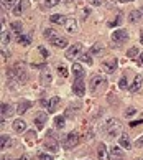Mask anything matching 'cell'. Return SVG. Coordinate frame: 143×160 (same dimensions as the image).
Listing matches in <instances>:
<instances>
[{"mask_svg": "<svg viewBox=\"0 0 143 160\" xmlns=\"http://www.w3.org/2000/svg\"><path fill=\"white\" fill-rule=\"evenodd\" d=\"M45 149H46V150H50V152H53V153H56V152L59 150V144H58V140H56V139L48 137V139L45 140Z\"/></svg>", "mask_w": 143, "mask_h": 160, "instance_id": "obj_11", "label": "cell"}, {"mask_svg": "<svg viewBox=\"0 0 143 160\" xmlns=\"http://www.w3.org/2000/svg\"><path fill=\"white\" fill-rule=\"evenodd\" d=\"M128 38V33L125 28H117L115 32H112V41H117V43H122Z\"/></svg>", "mask_w": 143, "mask_h": 160, "instance_id": "obj_6", "label": "cell"}, {"mask_svg": "<svg viewBox=\"0 0 143 160\" xmlns=\"http://www.w3.org/2000/svg\"><path fill=\"white\" fill-rule=\"evenodd\" d=\"M18 160H30V157H28V155H21Z\"/></svg>", "mask_w": 143, "mask_h": 160, "instance_id": "obj_48", "label": "cell"}, {"mask_svg": "<svg viewBox=\"0 0 143 160\" xmlns=\"http://www.w3.org/2000/svg\"><path fill=\"white\" fill-rule=\"evenodd\" d=\"M89 13H91V8H84V17H86V18L89 17Z\"/></svg>", "mask_w": 143, "mask_h": 160, "instance_id": "obj_45", "label": "cell"}, {"mask_svg": "<svg viewBox=\"0 0 143 160\" xmlns=\"http://www.w3.org/2000/svg\"><path fill=\"white\" fill-rule=\"evenodd\" d=\"M140 43H141V45H143V30H141V32H140Z\"/></svg>", "mask_w": 143, "mask_h": 160, "instance_id": "obj_49", "label": "cell"}, {"mask_svg": "<svg viewBox=\"0 0 143 160\" xmlns=\"http://www.w3.org/2000/svg\"><path fill=\"white\" fill-rule=\"evenodd\" d=\"M50 20H51V23H58V25H64L68 18H66L64 15H61V13H55V15H51V17H50Z\"/></svg>", "mask_w": 143, "mask_h": 160, "instance_id": "obj_22", "label": "cell"}, {"mask_svg": "<svg viewBox=\"0 0 143 160\" xmlns=\"http://www.w3.org/2000/svg\"><path fill=\"white\" fill-rule=\"evenodd\" d=\"M110 158L112 160H123V150L122 147H112L110 149Z\"/></svg>", "mask_w": 143, "mask_h": 160, "instance_id": "obj_16", "label": "cell"}, {"mask_svg": "<svg viewBox=\"0 0 143 160\" xmlns=\"http://www.w3.org/2000/svg\"><path fill=\"white\" fill-rule=\"evenodd\" d=\"M73 92L76 96H84L86 94V82L82 81V78H76V81L73 82Z\"/></svg>", "mask_w": 143, "mask_h": 160, "instance_id": "obj_3", "label": "cell"}, {"mask_svg": "<svg viewBox=\"0 0 143 160\" xmlns=\"http://www.w3.org/2000/svg\"><path fill=\"white\" fill-rule=\"evenodd\" d=\"M13 69H15V74H17V81L21 82V84H25L26 79H28V74H26L25 68H23V66H15Z\"/></svg>", "mask_w": 143, "mask_h": 160, "instance_id": "obj_9", "label": "cell"}, {"mask_svg": "<svg viewBox=\"0 0 143 160\" xmlns=\"http://www.w3.org/2000/svg\"><path fill=\"white\" fill-rule=\"evenodd\" d=\"M13 130H15V132H18V134H23V132H25V130H26L25 121H21V119L13 121Z\"/></svg>", "mask_w": 143, "mask_h": 160, "instance_id": "obj_18", "label": "cell"}, {"mask_svg": "<svg viewBox=\"0 0 143 160\" xmlns=\"http://www.w3.org/2000/svg\"><path fill=\"white\" fill-rule=\"evenodd\" d=\"M127 55H128V58H136V55H140V53H138V48H136V46L130 48V50L127 51Z\"/></svg>", "mask_w": 143, "mask_h": 160, "instance_id": "obj_36", "label": "cell"}, {"mask_svg": "<svg viewBox=\"0 0 143 160\" xmlns=\"http://www.w3.org/2000/svg\"><path fill=\"white\" fill-rule=\"evenodd\" d=\"M40 53H41V55H43L45 58H48V56H50V51H48V50H45V46H40Z\"/></svg>", "mask_w": 143, "mask_h": 160, "instance_id": "obj_41", "label": "cell"}, {"mask_svg": "<svg viewBox=\"0 0 143 160\" xmlns=\"http://www.w3.org/2000/svg\"><path fill=\"white\" fill-rule=\"evenodd\" d=\"M127 86H128L127 76H123V78H120V82H118V88H120V89H127Z\"/></svg>", "mask_w": 143, "mask_h": 160, "instance_id": "obj_37", "label": "cell"}, {"mask_svg": "<svg viewBox=\"0 0 143 160\" xmlns=\"http://www.w3.org/2000/svg\"><path fill=\"white\" fill-rule=\"evenodd\" d=\"M135 145L138 147V149H143V135H141L140 139H136V142H135Z\"/></svg>", "mask_w": 143, "mask_h": 160, "instance_id": "obj_43", "label": "cell"}, {"mask_svg": "<svg viewBox=\"0 0 143 160\" xmlns=\"http://www.w3.org/2000/svg\"><path fill=\"white\" fill-rule=\"evenodd\" d=\"M136 61H138V66L143 68V53H140V55H138V60H136Z\"/></svg>", "mask_w": 143, "mask_h": 160, "instance_id": "obj_44", "label": "cell"}, {"mask_svg": "<svg viewBox=\"0 0 143 160\" xmlns=\"http://www.w3.org/2000/svg\"><path fill=\"white\" fill-rule=\"evenodd\" d=\"M84 73H86V69L82 68L81 63H73V74L76 76V78H82Z\"/></svg>", "mask_w": 143, "mask_h": 160, "instance_id": "obj_19", "label": "cell"}, {"mask_svg": "<svg viewBox=\"0 0 143 160\" xmlns=\"http://www.w3.org/2000/svg\"><path fill=\"white\" fill-rule=\"evenodd\" d=\"M89 3H91L92 7H100V5H102V0H89Z\"/></svg>", "mask_w": 143, "mask_h": 160, "instance_id": "obj_40", "label": "cell"}, {"mask_svg": "<svg viewBox=\"0 0 143 160\" xmlns=\"http://www.w3.org/2000/svg\"><path fill=\"white\" fill-rule=\"evenodd\" d=\"M61 2V0H45V3H46V7H56V5Z\"/></svg>", "mask_w": 143, "mask_h": 160, "instance_id": "obj_39", "label": "cell"}, {"mask_svg": "<svg viewBox=\"0 0 143 160\" xmlns=\"http://www.w3.org/2000/svg\"><path fill=\"white\" fill-rule=\"evenodd\" d=\"M128 22L133 23V25H138L140 22H143V12H141V8L130 12V13H128Z\"/></svg>", "mask_w": 143, "mask_h": 160, "instance_id": "obj_8", "label": "cell"}, {"mask_svg": "<svg viewBox=\"0 0 143 160\" xmlns=\"http://www.w3.org/2000/svg\"><path fill=\"white\" fill-rule=\"evenodd\" d=\"M136 114V109L135 108H128L127 111H125V117H133Z\"/></svg>", "mask_w": 143, "mask_h": 160, "instance_id": "obj_38", "label": "cell"}, {"mask_svg": "<svg viewBox=\"0 0 143 160\" xmlns=\"http://www.w3.org/2000/svg\"><path fill=\"white\" fill-rule=\"evenodd\" d=\"M0 144H2V149H7V147H10L12 145V140H10V137L8 135H2V137H0Z\"/></svg>", "mask_w": 143, "mask_h": 160, "instance_id": "obj_32", "label": "cell"}, {"mask_svg": "<svg viewBox=\"0 0 143 160\" xmlns=\"http://www.w3.org/2000/svg\"><path fill=\"white\" fill-rule=\"evenodd\" d=\"M58 74L61 76V78H68L69 71H68V68L64 66V64H58Z\"/></svg>", "mask_w": 143, "mask_h": 160, "instance_id": "obj_33", "label": "cell"}, {"mask_svg": "<svg viewBox=\"0 0 143 160\" xmlns=\"http://www.w3.org/2000/svg\"><path fill=\"white\" fill-rule=\"evenodd\" d=\"M30 108H31V102H28V101H21V102L18 104V108H17V112H18V114H25Z\"/></svg>", "mask_w": 143, "mask_h": 160, "instance_id": "obj_26", "label": "cell"}, {"mask_svg": "<svg viewBox=\"0 0 143 160\" xmlns=\"http://www.w3.org/2000/svg\"><path fill=\"white\" fill-rule=\"evenodd\" d=\"M45 124H46V114L45 112H38V114L35 116V126H36L38 130H43Z\"/></svg>", "mask_w": 143, "mask_h": 160, "instance_id": "obj_13", "label": "cell"}, {"mask_svg": "<svg viewBox=\"0 0 143 160\" xmlns=\"http://www.w3.org/2000/svg\"><path fill=\"white\" fill-rule=\"evenodd\" d=\"M2 160H8V158H7V157H5V155H3V157H2Z\"/></svg>", "mask_w": 143, "mask_h": 160, "instance_id": "obj_50", "label": "cell"}, {"mask_svg": "<svg viewBox=\"0 0 143 160\" xmlns=\"http://www.w3.org/2000/svg\"><path fill=\"white\" fill-rule=\"evenodd\" d=\"M64 126H66V119H64L63 116L55 117V127L56 129H64Z\"/></svg>", "mask_w": 143, "mask_h": 160, "instance_id": "obj_31", "label": "cell"}, {"mask_svg": "<svg viewBox=\"0 0 143 160\" xmlns=\"http://www.w3.org/2000/svg\"><path fill=\"white\" fill-rule=\"evenodd\" d=\"M17 41H18V45H21V46H28L31 43V38H30L28 35H20V37L17 38Z\"/></svg>", "mask_w": 143, "mask_h": 160, "instance_id": "obj_29", "label": "cell"}, {"mask_svg": "<svg viewBox=\"0 0 143 160\" xmlns=\"http://www.w3.org/2000/svg\"><path fill=\"white\" fill-rule=\"evenodd\" d=\"M120 3H130V2H133V0H118Z\"/></svg>", "mask_w": 143, "mask_h": 160, "instance_id": "obj_47", "label": "cell"}, {"mask_svg": "<svg viewBox=\"0 0 143 160\" xmlns=\"http://www.w3.org/2000/svg\"><path fill=\"white\" fill-rule=\"evenodd\" d=\"M104 53V45L102 43H95L94 46H92V50H91V55H102Z\"/></svg>", "mask_w": 143, "mask_h": 160, "instance_id": "obj_30", "label": "cell"}, {"mask_svg": "<svg viewBox=\"0 0 143 160\" xmlns=\"http://www.w3.org/2000/svg\"><path fill=\"white\" fill-rule=\"evenodd\" d=\"M59 108V98H51V101L48 102V111L50 112H56Z\"/></svg>", "mask_w": 143, "mask_h": 160, "instance_id": "obj_25", "label": "cell"}, {"mask_svg": "<svg viewBox=\"0 0 143 160\" xmlns=\"http://www.w3.org/2000/svg\"><path fill=\"white\" fill-rule=\"evenodd\" d=\"M10 28H12V32L17 33L18 37H20L21 32H23V25H21V22H18V20H17V22H12V23H10Z\"/></svg>", "mask_w": 143, "mask_h": 160, "instance_id": "obj_24", "label": "cell"}, {"mask_svg": "<svg viewBox=\"0 0 143 160\" xmlns=\"http://www.w3.org/2000/svg\"><path fill=\"white\" fill-rule=\"evenodd\" d=\"M79 58H81V61H82V63H86V64H92V58H91V55H87V53H82V55H81Z\"/></svg>", "mask_w": 143, "mask_h": 160, "instance_id": "obj_35", "label": "cell"}, {"mask_svg": "<svg viewBox=\"0 0 143 160\" xmlns=\"http://www.w3.org/2000/svg\"><path fill=\"white\" fill-rule=\"evenodd\" d=\"M118 144H120V147L122 149H125V150H130L132 149V142H130V139H128V135H120V139H118Z\"/></svg>", "mask_w": 143, "mask_h": 160, "instance_id": "obj_20", "label": "cell"}, {"mask_svg": "<svg viewBox=\"0 0 143 160\" xmlns=\"http://www.w3.org/2000/svg\"><path fill=\"white\" fill-rule=\"evenodd\" d=\"M18 3V0H2V7L5 10H13Z\"/></svg>", "mask_w": 143, "mask_h": 160, "instance_id": "obj_27", "label": "cell"}, {"mask_svg": "<svg viewBox=\"0 0 143 160\" xmlns=\"http://www.w3.org/2000/svg\"><path fill=\"white\" fill-rule=\"evenodd\" d=\"M97 158L99 160H110V150H107L105 144H99V147H97Z\"/></svg>", "mask_w": 143, "mask_h": 160, "instance_id": "obj_10", "label": "cell"}, {"mask_svg": "<svg viewBox=\"0 0 143 160\" xmlns=\"http://www.w3.org/2000/svg\"><path fill=\"white\" fill-rule=\"evenodd\" d=\"M12 41V37H10V33H7L5 30H2V45L5 46V45H8Z\"/></svg>", "mask_w": 143, "mask_h": 160, "instance_id": "obj_34", "label": "cell"}, {"mask_svg": "<svg viewBox=\"0 0 143 160\" xmlns=\"http://www.w3.org/2000/svg\"><path fill=\"white\" fill-rule=\"evenodd\" d=\"M64 147H68V149H71V147H76L77 144H79V134L77 132H69L66 135V139L63 140Z\"/></svg>", "mask_w": 143, "mask_h": 160, "instance_id": "obj_4", "label": "cell"}, {"mask_svg": "<svg viewBox=\"0 0 143 160\" xmlns=\"http://www.w3.org/2000/svg\"><path fill=\"white\" fill-rule=\"evenodd\" d=\"M141 84H143V78L138 74V76H135V79H133V82L130 84V88H128V91L130 92H136L141 88Z\"/></svg>", "mask_w": 143, "mask_h": 160, "instance_id": "obj_17", "label": "cell"}, {"mask_svg": "<svg viewBox=\"0 0 143 160\" xmlns=\"http://www.w3.org/2000/svg\"><path fill=\"white\" fill-rule=\"evenodd\" d=\"M102 69H104V73L112 74V73H114V71L117 69V60L114 58V60H107V61H104V63H102Z\"/></svg>", "mask_w": 143, "mask_h": 160, "instance_id": "obj_12", "label": "cell"}, {"mask_svg": "<svg viewBox=\"0 0 143 160\" xmlns=\"http://www.w3.org/2000/svg\"><path fill=\"white\" fill-rule=\"evenodd\" d=\"M122 122L118 121V119H109L105 122V132L109 137H117L118 134H122Z\"/></svg>", "mask_w": 143, "mask_h": 160, "instance_id": "obj_1", "label": "cell"}, {"mask_svg": "<svg viewBox=\"0 0 143 160\" xmlns=\"http://www.w3.org/2000/svg\"><path fill=\"white\" fill-rule=\"evenodd\" d=\"M40 81H41V84H45V86H50L51 82H53V74H51V71H50V68H45L43 66V69H41V74H40Z\"/></svg>", "mask_w": 143, "mask_h": 160, "instance_id": "obj_5", "label": "cell"}, {"mask_svg": "<svg viewBox=\"0 0 143 160\" xmlns=\"http://www.w3.org/2000/svg\"><path fill=\"white\" fill-rule=\"evenodd\" d=\"M82 55V43H74L73 46H69L68 51H66V58L68 60H76V58H79Z\"/></svg>", "mask_w": 143, "mask_h": 160, "instance_id": "obj_2", "label": "cell"}, {"mask_svg": "<svg viewBox=\"0 0 143 160\" xmlns=\"http://www.w3.org/2000/svg\"><path fill=\"white\" fill-rule=\"evenodd\" d=\"M43 35H45V37L48 38V40H55V38H58L59 37V35H58V32L55 30V28H46V30L43 32Z\"/></svg>", "mask_w": 143, "mask_h": 160, "instance_id": "obj_28", "label": "cell"}, {"mask_svg": "<svg viewBox=\"0 0 143 160\" xmlns=\"http://www.w3.org/2000/svg\"><path fill=\"white\" fill-rule=\"evenodd\" d=\"M12 114H13V109H12L10 104H2V122L5 121V117H10Z\"/></svg>", "mask_w": 143, "mask_h": 160, "instance_id": "obj_23", "label": "cell"}, {"mask_svg": "<svg viewBox=\"0 0 143 160\" xmlns=\"http://www.w3.org/2000/svg\"><path fill=\"white\" fill-rule=\"evenodd\" d=\"M2 55H3V58H8V56H10V53L3 50V51H2Z\"/></svg>", "mask_w": 143, "mask_h": 160, "instance_id": "obj_46", "label": "cell"}, {"mask_svg": "<svg viewBox=\"0 0 143 160\" xmlns=\"http://www.w3.org/2000/svg\"><path fill=\"white\" fill-rule=\"evenodd\" d=\"M63 27H64V30H66L68 33H76L77 32V22L74 18H68Z\"/></svg>", "mask_w": 143, "mask_h": 160, "instance_id": "obj_15", "label": "cell"}, {"mask_svg": "<svg viewBox=\"0 0 143 160\" xmlns=\"http://www.w3.org/2000/svg\"><path fill=\"white\" fill-rule=\"evenodd\" d=\"M104 76H100V74H94L92 78H91V92H97V89L100 86L104 84Z\"/></svg>", "mask_w": 143, "mask_h": 160, "instance_id": "obj_7", "label": "cell"}, {"mask_svg": "<svg viewBox=\"0 0 143 160\" xmlns=\"http://www.w3.org/2000/svg\"><path fill=\"white\" fill-rule=\"evenodd\" d=\"M40 160H53V157L51 155H48V153H40V157H38Z\"/></svg>", "mask_w": 143, "mask_h": 160, "instance_id": "obj_42", "label": "cell"}, {"mask_svg": "<svg viewBox=\"0 0 143 160\" xmlns=\"http://www.w3.org/2000/svg\"><path fill=\"white\" fill-rule=\"evenodd\" d=\"M51 45H53V46H56V48H66L69 43H68V40H66V38L58 37V38H55V40H51Z\"/></svg>", "mask_w": 143, "mask_h": 160, "instance_id": "obj_21", "label": "cell"}, {"mask_svg": "<svg viewBox=\"0 0 143 160\" xmlns=\"http://www.w3.org/2000/svg\"><path fill=\"white\" fill-rule=\"evenodd\" d=\"M26 8H30V0H20L17 3V7L13 8V15H21V12Z\"/></svg>", "mask_w": 143, "mask_h": 160, "instance_id": "obj_14", "label": "cell"}]
</instances>
